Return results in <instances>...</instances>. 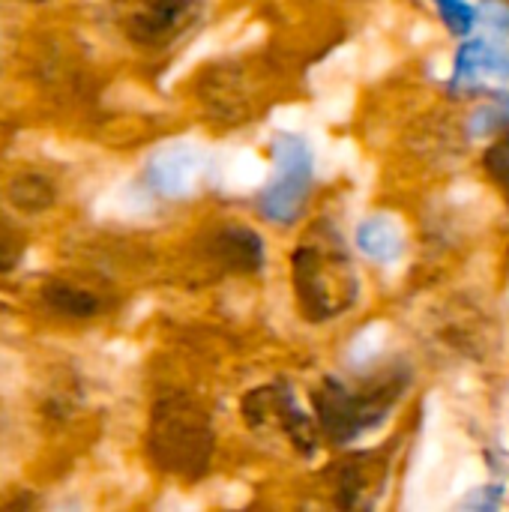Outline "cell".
<instances>
[{"instance_id": "1", "label": "cell", "mask_w": 509, "mask_h": 512, "mask_svg": "<svg viewBox=\"0 0 509 512\" xmlns=\"http://www.w3.org/2000/svg\"><path fill=\"white\" fill-rule=\"evenodd\" d=\"M291 282L300 312L312 324L345 315L360 297V276L342 234L330 222H315L291 255Z\"/></svg>"}, {"instance_id": "2", "label": "cell", "mask_w": 509, "mask_h": 512, "mask_svg": "<svg viewBox=\"0 0 509 512\" xmlns=\"http://www.w3.org/2000/svg\"><path fill=\"white\" fill-rule=\"evenodd\" d=\"M216 432L210 414L186 393H165L150 411L147 453L153 465L177 480H201L210 471Z\"/></svg>"}, {"instance_id": "3", "label": "cell", "mask_w": 509, "mask_h": 512, "mask_svg": "<svg viewBox=\"0 0 509 512\" xmlns=\"http://www.w3.org/2000/svg\"><path fill=\"white\" fill-rule=\"evenodd\" d=\"M402 387L405 381H390V378L372 381L360 390H348L339 381H327L315 393V417L321 432L336 444L354 441L357 435L369 432L387 417Z\"/></svg>"}, {"instance_id": "4", "label": "cell", "mask_w": 509, "mask_h": 512, "mask_svg": "<svg viewBox=\"0 0 509 512\" xmlns=\"http://www.w3.org/2000/svg\"><path fill=\"white\" fill-rule=\"evenodd\" d=\"M204 9V0H111V21L132 45L162 51L198 27Z\"/></svg>"}, {"instance_id": "5", "label": "cell", "mask_w": 509, "mask_h": 512, "mask_svg": "<svg viewBox=\"0 0 509 512\" xmlns=\"http://www.w3.org/2000/svg\"><path fill=\"white\" fill-rule=\"evenodd\" d=\"M312 180H315L312 150L306 147L303 138L282 135L276 141L273 177L261 192V213L270 222H279V225L294 222L306 207V198L312 192Z\"/></svg>"}, {"instance_id": "6", "label": "cell", "mask_w": 509, "mask_h": 512, "mask_svg": "<svg viewBox=\"0 0 509 512\" xmlns=\"http://www.w3.org/2000/svg\"><path fill=\"white\" fill-rule=\"evenodd\" d=\"M246 420L252 426H276L282 429L291 444L300 450V453H315L318 447V420L312 423L294 402L291 393L285 390H276V387H264V390H255L249 399H246Z\"/></svg>"}, {"instance_id": "7", "label": "cell", "mask_w": 509, "mask_h": 512, "mask_svg": "<svg viewBox=\"0 0 509 512\" xmlns=\"http://www.w3.org/2000/svg\"><path fill=\"white\" fill-rule=\"evenodd\" d=\"M509 81V51L501 45L489 42V39H477L468 42L459 51L456 60V72H453V84L459 90H477V87H489V84H507Z\"/></svg>"}, {"instance_id": "8", "label": "cell", "mask_w": 509, "mask_h": 512, "mask_svg": "<svg viewBox=\"0 0 509 512\" xmlns=\"http://www.w3.org/2000/svg\"><path fill=\"white\" fill-rule=\"evenodd\" d=\"M384 465L387 462H375L372 453L366 456H354L339 468V480H336V501L342 507H369L372 498L369 492H378L381 480H384Z\"/></svg>"}, {"instance_id": "9", "label": "cell", "mask_w": 509, "mask_h": 512, "mask_svg": "<svg viewBox=\"0 0 509 512\" xmlns=\"http://www.w3.org/2000/svg\"><path fill=\"white\" fill-rule=\"evenodd\" d=\"M357 246L366 258L393 264L405 255V231L393 216H369L357 228Z\"/></svg>"}, {"instance_id": "10", "label": "cell", "mask_w": 509, "mask_h": 512, "mask_svg": "<svg viewBox=\"0 0 509 512\" xmlns=\"http://www.w3.org/2000/svg\"><path fill=\"white\" fill-rule=\"evenodd\" d=\"M45 303L63 315V318H75V321H84V318H93L102 312L105 300L99 291L87 288V285H78V282H66V279H54L48 288H45Z\"/></svg>"}, {"instance_id": "11", "label": "cell", "mask_w": 509, "mask_h": 512, "mask_svg": "<svg viewBox=\"0 0 509 512\" xmlns=\"http://www.w3.org/2000/svg\"><path fill=\"white\" fill-rule=\"evenodd\" d=\"M216 258L228 267V270H237V273H249V270H258L261 261H264V252H261V240L249 231V228H225L216 243Z\"/></svg>"}, {"instance_id": "12", "label": "cell", "mask_w": 509, "mask_h": 512, "mask_svg": "<svg viewBox=\"0 0 509 512\" xmlns=\"http://www.w3.org/2000/svg\"><path fill=\"white\" fill-rule=\"evenodd\" d=\"M24 249H27V234L18 225L15 213L0 201V276L12 273L21 264Z\"/></svg>"}, {"instance_id": "13", "label": "cell", "mask_w": 509, "mask_h": 512, "mask_svg": "<svg viewBox=\"0 0 509 512\" xmlns=\"http://www.w3.org/2000/svg\"><path fill=\"white\" fill-rule=\"evenodd\" d=\"M438 9H441V18L447 21V27L459 36H468L474 21H477V12L468 6V0H435Z\"/></svg>"}, {"instance_id": "14", "label": "cell", "mask_w": 509, "mask_h": 512, "mask_svg": "<svg viewBox=\"0 0 509 512\" xmlns=\"http://www.w3.org/2000/svg\"><path fill=\"white\" fill-rule=\"evenodd\" d=\"M489 177L504 189L509 195V132L504 138H498L489 150H486V159H483Z\"/></svg>"}]
</instances>
